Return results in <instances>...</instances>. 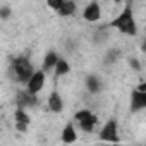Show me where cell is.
<instances>
[{"label":"cell","mask_w":146,"mask_h":146,"mask_svg":"<svg viewBox=\"0 0 146 146\" xmlns=\"http://www.w3.org/2000/svg\"><path fill=\"white\" fill-rule=\"evenodd\" d=\"M112 26L113 28H117L120 33H124V35H136V21H134V17H132V11H131V7H125L113 21H112Z\"/></svg>","instance_id":"1"},{"label":"cell","mask_w":146,"mask_h":146,"mask_svg":"<svg viewBox=\"0 0 146 146\" xmlns=\"http://www.w3.org/2000/svg\"><path fill=\"white\" fill-rule=\"evenodd\" d=\"M12 69H14V74H16L17 81H21V83H28L31 79V76L35 74V69H33L29 58L28 57H23V55L17 57V58H14Z\"/></svg>","instance_id":"2"},{"label":"cell","mask_w":146,"mask_h":146,"mask_svg":"<svg viewBox=\"0 0 146 146\" xmlns=\"http://www.w3.org/2000/svg\"><path fill=\"white\" fill-rule=\"evenodd\" d=\"M74 119L78 120L79 127L84 132H93L95 127H96V124H98V119H96V115L91 110H79V112H76Z\"/></svg>","instance_id":"3"},{"label":"cell","mask_w":146,"mask_h":146,"mask_svg":"<svg viewBox=\"0 0 146 146\" xmlns=\"http://www.w3.org/2000/svg\"><path fill=\"white\" fill-rule=\"evenodd\" d=\"M100 139L108 143V144H117L119 143V131H117V122L115 120H108L102 131H100Z\"/></svg>","instance_id":"4"},{"label":"cell","mask_w":146,"mask_h":146,"mask_svg":"<svg viewBox=\"0 0 146 146\" xmlns=\"http://www.w3.org/2000/svg\"><path fill=\"white\" fill-rule=\"evenodd\" d=\"M26 86H28V91L26 93L31 95V96H36L43 90V86H45V72L43 70H35V74L26 83Z\"/></svg>","instance_id":"5"},{"label":"cell","mask_w":146,"mask_h":146,"mask_svg":"<svg viewBox=\"0 0 146 146\" xmlns=\"http://www.w3.org/2000/svg\"><path fill=\"white\" fill-rule=\"evenodd\" d=\"M84 19L86 21H90V23H95V21H98L100 17H102V9H100V5L96 4V2H91V4H88L86 5V9H84Z\"/></svg>","instance_id":"6"},{"label":"cell","mask_w":146,"mask_h":146,"mask_svg":"<svg viewBox=\"0 0 146 146\" xmlns=\"http://www.w3.org/2000/svg\"><path fill=\"white\" fill-rule=\"evenodd\" d=\"M14 119H16V127H17V131L26 132V131H28V125H29V115L26 113V110L17 108L16 113H14Z\"/></svg>","instance_id":"7"},{"label":"cell","mask_w":146,"mask_h":146,"mask_svg":"<svg viewBox=\"0 0 146 146\" xmlns=\"http://www.w3.org/2000/svg\"><path fill=\"white\" fill-rule=\"evenodd\" d=\"M48 108H50V112H55V113H58L64 108V102H62V98L57 91H53L48 96Z\"/></svg>","instance_id":"8"},{"label":"cell","mask_w":146,"mask_h":146,"mask_svg":"<svg viewBox=\"0 0 146 146\" xmlns=\"http://www.w3.org/2000/svg\"><path fill=\"white\" fill-rule=\"evenodd\" d=\"M146 107V93L144 91H132V110H143Z\"/></svg>","instance_id":"9"},{"label":"cell","mask_w":146,"mask_h":146,"mask_svg":"<svg viewBox=\"0 0 146 146\" xmlns=\"http://www.w3.org/2000/svg\"><path fill=\"white\" fill-rule=\"evenodd\" d=\"M76 139H78V134H76L74 125H72V124H67V125L64 127V131H62V141L67 143V144H70V143H74Z\"/></svg>","instance_id":"10"},{"label":"cell","mask_w":146,"mask_h":146,"mask_svg":"<svg viewBox=\"0 0 146 146\" xmlns=\"http://www.w3.org/2000/svg\"><path fill=\"white\" fill-rule=\"evenodd\" d=\"M74 11H76V4H74V2H69V0H62V4H60V7H58L57 14H60V16L67 17V16H72V14H74Z\"/></svg>","instance_id":"11"},{"label":"cell","mask_w":146,"mask_h":146,"mask_svg":"<svg viewBox=\"0 0 146 146\" xmlns=\"http://www.w3.org/2000/svg\"><path fill=\"white\" fill-rule=\"evenodd\" d=\"M53 69H55V76H57V78H60V76H65L67 72L70 70V67H69V62H67V60H64V58H58Z\"/></svg>","instance_id":"12"},{"label":"cell","mask_w":146,"mask_h":146,"mask_svg":"<svg viewBox=\"0 0 146 146\" xmlns=\"http://www.w3.org/2000/svg\"><path fill=\"white\" fill-rule=\"evenodd\" d=\"M57 60H58V55H57L55 52H48V53L45 55V60H43V72L53 69L55 64H57Z\"/></svg>","instance_id":"13"},{"label":"cell","mask_w":146,"mask_h":146,"mask_svg":"<svg viewBox=\"0 0 146 146\" xmlns=\"http://www.w3.org/2000/svg\"><path fill=\"white\" fill-rule=\"evenodd\" d=\"M36 103V96H31V95H28V93H23V95H19V108H26L28 105H35Z\"/></svg>","instance_id":"14"},{"label":"cell","mask_w":146,"mask_h":146,"mask_svg":"<svg viewBox=\"0 0 146 146\" xmlns=\"http://www.w3.org/2000/svg\"><path fill=\"white\" fill-rule=\"evenodd\" d=\"M86 86H88V90H90L91 93H96V91H100V81H98V78H95V76H90V78L86 79Z\"/></svg>","instance_id":"15"},{"label":"cell","mask_w":146,"mask_h":146,"mask_svg":"<svg viewBox=\"0 0 146 146\" xmlns=\"http://www.w3.org/2000/svg\"><path fill=\"white\" fill-rule=\"evenodd\" d=\"M131 65H132V67H134L136 70L139 69V64H137V60H136V58H132V60H131Z\"/></svg>","instance_id":"16"},{"label":"cell","mask_w":146,"mask_h":146,"mask_svg":"<svg viewBox=\"0 0 146 146\" xmlns=\"http://www.w3.org/2000/svg\"><path fill=\"white\" fill-rule=\"evenodd\" d=\"M11 14V9H2V17H7Z\"/></svg>","instance_id":"17"},{"label":"cell","mask_w":146,"mask_h":146,"mask_svg":"<svg viewBox=\"0 0 146 146\" xmlns=\"http://www.w3.org/2000/svg\"><path fill=\"white\" fill-rule=\"evenodd\" d=\"M108 146H117V144H108Z\"/></svg>","instance_id":"18"}]
</instances>
